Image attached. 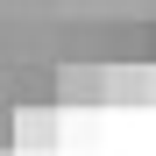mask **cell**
Here are the masks:
<instances>
[{
  "label": "cell",
  "instance_id": "obj_1",
  "mask_svg": "<svg viewBox=\"0 0 156 156\" xmlns=\"http://www.w3.org/2000/svg\"><path fill=\"white\" fill-rule=\"evenodd\" d=\"M64 128V107H14V149H50Z\"/></svg>",
  "mask_w": 156,
  "mask_h": 156
},
{
  "label": "cell",
  "instance_id": "obj_2",
  "mask_svg": "<svg viewBox=\"0 0 156 156\" xmlns=\"http://www.w3.org/2000/svg\"><path fill=\"white\" fill-rule=\"evenodd\" d=\"M92 99H107V78L92 64H64L57 71V107H92Z\"/></svg>",
  "mask_w": 156,
  "mask_h": 156
},
{
  "label": "cell",
  "instance_id": "obj_3",
  "mask_svg": "<svg viewBox=\"0 0 156 156\" xmlns=\"http://www.w3.org/2000/svg\"><path fill=\"white\" fill-rule=\"evenodd\" d=\"M0 156H14V149H0Z\"/></svg>",
  "mask_w": 156,
  "mask_h": 156
}]
</instances>
